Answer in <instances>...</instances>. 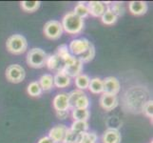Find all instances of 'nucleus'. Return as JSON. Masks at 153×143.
Wrapping results in <instances>:
<instances>
[{
	"label": "nucleus",
	"mask_w": 153,
	"mask_h": 143,
	"mask_svg": "<svg viewBox=\"0 0 153 143\" xmlns=\"http://www.w3.org/2000/svg\"><path fill=\"white\" fill-rule=\"evenodd\" d=\"M37 143H55L52 139H51L49 136H43L39 139Z\"/></svg>",
	"instance_id": "f704fd0d"
},
{
	"label": "nucleus",
	"mask_w": 153,
	"mask_h": 143,
	"mask_svg": "<svg viewBox=\"0 0 153 143\" xmlns=\"http://www.w3.org/2000/svg\"><path fill=\"white\" fill-rule=\"evenodd\" d=\"M88 8L91 15H92L94 17H101L103 13H105V9H107V6H105V2L91 1L88 2Z\"/></svg>",
	"instance_id": "4468645a"
},
{
	"label": "nucleus",
	"mask_w": 153,
	"mask_h": 143,
	"mask_svg": "<svg viewBox=\"0 0 153 143\" xmlns=\"http://www.w3.org/2000/svg\"><path fill=\"white\" fill-rule=\"evenodd\" d=\"M122 136L118 129L115 128H108L107 129L102 136V142L103 143H121Z\"/></svg>",
	"instance_id": "f8f14e48"
},
{
	"label": "nucleus",
	"mask_w": 153,
	"mask_h": 143,
	"mask_svg": "<svg viewBox=\"0 0 153 143\" xmlns=\"http://www.w3.org/2000/svg\"><path fill=\"white\" fill-rule=\"evenodd\" d=\"M56 115H57V118L60 119H66L68 116V111H60V112H56Z\"/></svg>",
	"instance_id": "72a5a7b5"
},
{
	"label": "nucleus",
	"mask_w": 153,
	"mask_h": 143,
	"mask_svg": "<svg viewBox=\"0 0 153 143\" xmlns=\"http://www.w3.org/2000/svg\"><path fill=\"white\" fill-rule=\"evenodd\" d=\"M40 1H22L20 3L21 8L27 13H33L40 7Z\"/></svg>",
	"instance_id": "393cba45"
},
{
	"label": "nucleus",
	"mask_w": 153,
	"mask_h": 143,
	"mask_svg": "<svg viewBox=\"0 0 153 143\" xmlns=\"http://www.w3.org/2000/svg\"><path fill=\"white\" fill-rule=\"evenodd\" d=\"M94 56H95V47H94V45L91 42L88 49L84 52L81 55L77 56V58L79 60H81L83 63H85V62L91 61L94 58Z\"/></svg>",
	"instance_id": "aec40b11"
},
{
	"label": "nucleus",
	"mask_w": 153,
	"mask_h": 143,
	"mask_svg": "<svg viewBox=\"0 0 153 143\" xmlns=\"http://www.w3.org/2000/svg\"><path fill=\"white\" fill-rule=\"evenodd\" d=\"M128 10L134 15H143L146 13L149 6L147 3L144 1H131L128 4Z\"/></svg>",
	"instance_id": "dca6fc26"
},
{
	"label": "nucleus",
	"mask_w": 153,
	"mask_h": 143,
	"mask_svg": "<svg viewBox=\"0 0 153 143\" xmlns=\"http://www.w3.org/2000/svg\"><path fill=\"white\" fill-rule=\"evenodd\" d=\"M82 71H83V62L81 60H79L77 57H76L75 62L73 63V64L68 65V66H65L64 70H63V72H64L65 73H67V75L71 78V77L75 78L79 75H81Z\"/></svg>",
	"instance_id": "2eb2a0df"
},
{
	"label": "nucleus",
	"mask_w": 153,
	"mask_h": 143,
	"mask_svg": "<svg viewBox=\"0 0 153 143\" xmlns=\"http://www.w3.org/2000/svg\"><path fill=\"white\" fill-rule=\"evenodd\" d=\"M48 55L44 50L40 48H33L28 52L27 55V63L28 65L34 69L43 68L46 65Z\"/></svg>",
	"instance_id": "7ed1b4c3"
},
{
	"label": "nucleus",
	"mask_w": 153,
	"mask_h": 143,
	"mask_svg": "<svg viewBox=\"0 0 153 143\" xmlns=\"http://www.w3.org/2000/svg\"><path fill=\"white\" fill-rule=\"evenodd\" d=\"M63 31L71 35L80 34L84 29V20L73 13L70 12L65 14L62 19Z\"/></svg>",
	"instance_id": "f257e3e1"
},
{
	"label": "nucleus",
	"mask_w": 153,
	"mask_h": 143,
	"mask_svg": "<svg viewBox=\"0 0 153 143\" xmlns=\"http://www.w3.org/2000/svg\"><path fill=\"white\" fill-rule=\"evenodd\" d=\"M80 139H81L80 134H77L75 132L71 131V129H68L64 143H79L80 142Z\"/></svg>",
	"instance_id": "c756f323"
},
{
	"label": "nucleus",
	"mask_w": 153,
	"mask_h": 143,
	"mask_svg": "<svg viewBox=\"0 0 153 143\" xmlns=\"http://www.w3.org/2000/svg\"><path fill=\"white\" fill-rule=\"evenodd\" d=\"M88 89L91 91V93L94 94H103V80L99 77H94L91 79Z\"/></svg>",
	"instance_id": "6ab92c4d"
},
{
	"label": "nucleus",
	"mask_w": 153,
	"mask_h": 143,
	"mask_svg": "<svg viewBox=\"0 0 153 143\" xmlns=\"http://www.w3.org/2000/svg\"><path fill=\"white\" fill-rule=\"evenodd\" d=\"M71 130L75 132L77 134H83L86 133L88 130V121H84V120H75L73 121V123L71 124Z\"/></svg>",
	"instance_id": "b1692460"
},
{
	"label": "nucleus",
	"mask_w": 153,
	"mask_h": 143,
	"mask_svg": "<svg viewBox=\"0 0 153 143\" xmlns=\"http://www.w3.org/2000/svg\"><path fill=\"white\" fill-rule=\"evenodd\" d=\"M53 82H54V86L56 88L63 89L71 85V78L68 76L67 73L61 71L55 73V76H53Z\"/></svg>",
	"instance_id": "f3484780"
},
{
	"label": "nucleus",
	"mask_w": 153,
	"mask_h": 143,
	"mask_svg": "<svg viewBox=\"0 0 153 143\" xmlns=\"http://www.w3.org/2000/svg\"><path fill=\"white\" fill-rule=\"evenodd\" d=\"M7 50L13 55H21L28 49V41L21 34H13L7 39Z\"/></svg>",
	"instance_id": "f03ea898"
},
{
	"label": "nucleus",
	"mask_w": 153,
	"mask_h": 143,
	"mask_svg": "<svg viewBox=\"0 0 153 143\" xmlns=\"http://www.w3.org/2000/svg\"><path fill=\"white\" fill-rule=\"evenodd\" d=\"M26 76L25 70L22 66L18 64L10 65L6 70V78L12 83H20L24 80Z\"/></svg>",
	"instance_id": "39448f33"
},
{
	"label": "nucleus",
	"mask_w": 153,
	"mask_h": 143,
	"mask_svg": "<svg viewBox=\"0 0 153 143\" xmlns=\"http://www.w3.org/2000/svg\"><path fill=\"white\" fill-rule=\"evenodd\" d=\"M72 118L75 120H84V121H88V119L91 116V113L88 109H78L74 108L72 109Z\"/></svg>",
	"instance_id": "412c9836"
},
{
	"label": "nucleus",
	"mask_w": 153,
	"mask_h": 143,
	"mask_svg": "<svg viewBox=\"0 0 153 143\" xmlns=\"http://www.w3.org/2000/svg\"><path fill=\"white\" fill-rule=\"evenodd\" d=\"M39 85L42 89V91L48 92L50 90H51L54 86V82H53V76L50 73H45V75L42 76L39 78Z\"/></svg>",
	"instance_id": "a211bd4d"
},
{
	"label": "nucleus",
	"mask_w": 153,
	"mask_h": 143,
	"mask_svg": "<svg viewBox=\"0 0 153 143\" xmlns=\"http://www.w3.org/2000/svg\"><path fill=\"white\" fill-rule=\"evenodd\" d=\"M89 106V98L87 97V94H83L82 97L78 98L75 104V108L78 109H88Z\"/></svg>",
	"instance_id": "2f4dec72"
},
{
	"label": "nucleus",
	"mask_w": 153,
	"mask_h": 143,
	"mask_svg": "<svg viewBox=\"0 0 153 143\" xmlns=\"http://www.w3.org/2000/svg\"><path fill=\"white\" fill-rule=\"evenodd\" d=\"M89 81H91V78H89L88 75L81 73V75H79L78 76L75 77V86L77 87L78 90L84 91V90L88 88Z\"/></svg>",
	"instance_id": "4be33fe9"
},
{
	"label": "nucleus",
	"mask_w": 153,
	"mask_h": 143,
	"mask_svg": "<svg viewBox=\"0 0 153 143\" xmlns=\"http://www.w3.org/2000/svg\"><path fill=\"white\" fill-rule=\"evenodd\" d=\"M46 65L48 66V68L50 69V70L54 71L56 73L63 71V70H64L65 66H66L64 61L62 60V58L57 54L48 55Z\"/></svg>",
	"instance_id": "9b49d317"
},
{
	"label": "nucleus",
	"mask_w": 153,
	"mask_h": 143,
	"mask_svg": "<svg viewBox=\"0 0 153 143\" xmlns=\"http://www.w3.org/2000/svg\"><path fill=\"white\" fill-rule=\"evenodd\" d=\"M53 108L56 112L60 111H68L70 109V103H68V97L67 93H60L55 95L53 98Z\"/></svg>",
	"instance_id": "9d476101"
},
{
	"label": "nucleus",
	"mask_w": 153,
	"mask_h": 143,
	"mask_svg": "<svg viewBox=\"0 0 153 143\" xmlns=\"http://www.w3.org/2000/svg\"><path fill=\"white\" fill-rule=\"evenodd\" d=\"M101 19H102V22L104 24L110 26V25H113V24H115L116 22H117L118 17L114 14V13L112 12L111 10L107 7V9H105V13L101 16Z\"/></svg>",
	"instance_id": "5701e85b"
},
{
	"label": "nucleus",
	"mask_w": 153,
	"mask_h": 143,
	"mask_svg": "<svg viewBox=\"0 0 153 143\" xmlns=\"http://www.w3.org/2000/svg\"><path fill=\"white\" fill-rule=\"evenodd\" d=\"M63 27L61 22L57 20H50L44 26V34L48 38L56 40L63 34Z\"/></svg>",
	"instance_id": "20e7f679"
},
{
	"label": "nucleus",
	"mask_w": 153,
	"mask_h": 143,
	"mask_svg": "<svg viewBox=\"0 0 153 143\" xmlns=\"http://www.w3.org/2000/svg\"><path fill=\"white\" fill-rule=\"evenodd\" d=\"M121 85L119 80L114 76H108L103 80V93L117 95L120 92Z\"/></svg>",
	"instance_id": "0eeeda50"
},
{
	"label": "nucleus",
	"mask_w": 153,
	"mask_h": 143,
	"mask_svg": "<svg viewBox=\"0 0 153 143\" xmlns=\"http://www.w3.org/2000/svg\"><path fill=\"white\" fill-rule=\"evenodd\" d=\"M105 4H107L105 6L111 10L117 17L122 16L125 13V8L122 2H112V3H110V5H108V3H105Z\"/></svg>",
	"instance_id": "cd10ccee"
},
{
	"label": "nucleus",
	"mask_w": 153,
	"mask_h": 143,
	"mask_svg": "<svg viewBox=\"0 0 153 143\" xmlns=\"http://www.w3.org/2000/svg\"><path fill=\"white\" fill-rule=\"evenodd\" d=\"M89 43H91V42H89L87 38L74 39L70 43L68 51H70V52H71V55L73 56L77 57L79 55H81L83 52L88 49L89 46Z\"/></svg>",
	"instance_id": "423d86ee"
},
{
	"label": "nucleus",
	"mask_w": 153,
	"mask_h": 143,
	"mask_svg": "<svg viewBox=\"0 0 153 143\" xmlns=\"http://www.w3.org/2000/svg\"><path fill=\"white\" fill-rule=\"evenodd\" d=\"M68 131V127L64 124L56 125L50 130L49 137L53 140L55 143H64L65 136Z\"/></svg>",
	"instance_id": "1a4fd4ad"
},
{
	"label": "nucleus",
	"mask_w": 153,
	"mask_h": 143,
	"mask_svg": "<svg viewBox=\"0 0 153 143\" xmlns=\"http://www.w3.org/2000/svg\"><path fill=\"white\" fill-rule=\"evenodd\" d=\"M83 94H85L83 91L81 90H73L71 91L70 94H68V103H70V108L71 109H74L75 108V104H76V101L78 100V98L82 97Z\"/></svg>",
	"instance_id": "a878e982"
},
{
	"label": "nucleus",
	"mask_w": 153,
	"mask_h": 143,
	"mask_svg": "<svg viewBox=\"0 0 153 143\" xmlns=\"http://www.w3.org/2000/svg\"><path fill=\"white\" fill-rule=\"evenodd\" d=\"M100 106L105 111H112L115 109L119 104V99L117 97V95L114 94H105L103 93L102 95L100 97Z\"/></svg>",
	"instance_id": "6e6552de"
},
{
	"label": "nucleus",
	"mask_w": 153,
	"mask_h": 143,
	"mask_svg": "<svg viewBox=\"0 0 153 143\" xmlns=\"http://www.w3.org/2000/svg\"><path fill=\"white\" fill-rule=\"evenodd\" d=\"M143 112L147 118L152 120V118H153V101L152 100H147L143 105Z\"/></svg>",
	"instance_id": "473e14b6"
},
{
	"label": "nucleus",
	"mask_w": 153,
	"mask_h": 143,
	"mask_svg": "<svg viewBox=\"0 0 153 143\" xmlns=\"http://www.w3.org/2000/svg\"><path fill=\"white\" fill-rule=\"evenodd\" d=\"M73 13H74L77 16H79L80 18H86L89 15V12H88V8L87 5H85L82 2H79L75 8H74V10H73Z\"/></svg>",
	"instance_id": "bb28decb"
},
{
	"label": "nucleus",
	"mask_w": 153,
	"mask_h": 143,
	"mask_svg": "<svg viewBox=\"0 0 153 143\" xmlns=\"http://www.w3.org/2000/svg\"><path fill=\"white\" fill-rule=\"evenodd\" d=\"M56 54L62 58V60L64 61L66 66L73 64V63H74L75 60H76V57L73 56L71 54L70 51H68V46L66 44L60 45L59 47H58Z\"/></svg>",
	"instance_id": "ddd939ff"
},
{
	"label": "nucleus",
	"mask_w": 153,
	"mask_h": 143,
	"mask_svg": "<svg viewBox=\"0 0 153 143\" xmlns=\"http://www.w3.org/2000/svg\"><path fill=\"white\" fill-rule=\"evenodd\" d=\"M28 94L31 97H40L42 94V89L39 85L38 81H33V82H30L28 86Z\"/></svg>",
	"instance_id": "c85d7f7f"
},
{
	"label": "nucleus",
	"mask_w": 153,
	"mask_h": 143,
	"mask_svg": "<svg viewBox=\"0 0 153 143\" xmlns=\"http://www.w3.org/2000/svg\"><path fill=\"white\" fill-rule=\"evenodd\" d=\"M98 136L94 132H86L81 134V139L79 143H96Z\"/></svg>",
	"instance_id": "7c9ffc66"
}]
</instances>
